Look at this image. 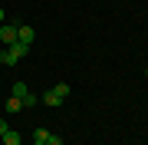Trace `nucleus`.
Returning <instances> with one entry per match:
<instances>
[{"mask_svg": "<svg viewBox=\"0 0 148 145\" xmlns=\"http://www.w3.org/2000/svg\"><path fill=\"white\" fill-rule=\"evenodd\" d=\"M0 43H3V46H13L16 43V27H13V23H3V27H0Z\"/></svg>", "mask_w": 148, "mask_h": 145, "instance_id": "obj_1", "label": "nucleus"}, {"mask_svg": "<svg viewBox=\"0 0 148 145\" xmlns=\"http://www.w3.org/2000/svg\"><path fill=\"white\" fill-rule=\"evenodd\" d=\"M16 40H20V43H33V40H36V33H33V27H16Z\"/></svg>", "mask_w": 148, "mask_h": 145, "instance_id": "obj_2", "label": "nucleus"}, {"mask_svg": "<svg viewBox=\"0 0 148 145\" xmlns=\"http://www.w3.org/2000/svg\"><path fill=\"white\" fill-rule=\"evenodd\" d=\"M0 63H3V66H16L20 59L13 56V49H10V46H3V49H0Z\"/></svg>", "mask_w": 148, "mask_h": 145, "instance_id": "obj_3", "label": "nucleus"}, {"mask_svg": "<svg viewBox=\"0 0 148 145\" xmlns=\"http://www.w3.org/2000/svg\"><path fill=\"white\" fill-rule=\"evenodd\" d=\"M0 139H3V145H20L23 139H20V132H16V129H7L3 135H0Z\"/></svg>", "mask_w": 148, "mask_h": 145, "instance_id": "obj_4", "label": "nucleus"}, {"mask_svg": "<svg viewBox=\"0 0 148 145\" xmlns=\"http://www.w3.org/2000/svg\"><path fill=\"white\" fill-rule=\"evenodd\" d=\"M43 102H46V106H49V109H56V106H63V99H59V96H56V92H53V89H49V92H46V96H43Z\"/></svg>", "mask_w": 148, "mask_h": 145, "instance_id": "obj_5", "label": "nucleus"}, {"mask_svg": "<svg viewBox=\"0 0 148 145\" xmlns=\"http://www.w3.org/2000/svg\"><path fill=\"white\" fill-rule=\"evenodd\" d=\"M20 109H23V102L16 99V96H10V99H7V112H20Z\"/></svg>", "mask_w": 148, "mask_h": 145, "instance_id": "obj_6", "label": "nucleus"}, {"mask_svg": "<svg viewBox=\"0 0 148 145\" xmlns=\"http://www.w3.org/2000/svg\"><path fill=\"white\" fill-rule=\"evenodd\" d=\"M53 92H56V96L66 102V96H69V86H66V82H56V86H53Z\"/></svg>", "mask_w": 148, "mask_h": 145, "instance_id": "obj_7", "label": "nucleus"}, {"mask_svg": "<svg viewBox=\"0 0 148 145\" xmlns=\"http://www.w3.org/2000/svg\"><path fill=\"white\" fill-rule=\"evenodd\" d=\"M27 92H30V89H27V82H13V96H16V99H23Z\"/></svg>", "mask_w": 148, "mask_h": 145, "instance_id": "obj_8", "label": "nucleus"}, {"mask_svg": "<svg viewBox=\"0 0 148 145\" xmlns=\"http://www.w3.org/2000/svg\"><path fill=\"white\" fill-rule=\"evenodd\" d=\"M20 102H23V109H33V106H36V102H40V99H36V96H33V92H27V96H23Z\"/></svg>", "mask_w": 148, "mask_h": 145, "instance_id": "obj_9", "label": "nucleus"}, {"mask_svg": "<svg viewBox=\"0 0 148 145\" xmlns=\"http://www.w3.org/2000/svg\"><path fill=\"white\" fill-rule=\"evenodd\" d=\"M33 139H40V142H46V139H49V132H46V129H36V132H33Z\"/></svg>", "mask_w": 148, "mask_h": 145, "instance_id": "obj_10", "label": "nucleus"}, {"mask_svg": "<svg viewBox=\"0 0 148 145\" xmlns=\"http://www.w3.org/2000/svg\"><path fill=\"white\" fill-rule=\"evenodd\" d=\"M46 145H63V139H59V135H53V132H49V139H46Z\"/></svg>", "mask_w": 148, "mask_h": 145, "instance_id": "obj_11", "label": "nucleus"}, {"mask_svg": "<svg viewBox=\"0 0 148 145\" xmlns=\"http://www.w3.org/2000/svg\"><path fill=\"white\" fill-rule=\"evenodd\" d=\"M7 129H10V125H7V122H3V119H0V135H3Z\"/></svg>", "mask_w": 148, "mask_h": 145, "instance_id": "obj_12", "label": "nucleus"}, {"mask_svg": "<svg viewBox=\"0 0 148 145\" xmlns=\"http://www.w3.org/2000/svg\"><path fill=\"white\" fill-rule=\"evenodd\" d=\"M33 145H46V142H40V139H33Z\"/></svg>", "mask_w": 148, "mask_h": 145, "instance_id": "obj_13", "label": "nucleus"}, {"mask_svg": "<svg viewBox=\"0 0 148 145\" xmlns=\"http://www.w3.org/2000/svg\"><path fill=\"white\" fill-rule=\"evenodd\" d=\"M0 27H3V10H0Z\"/></svg>", "mask_w": 148, "mask_h": 145, "instance_id": "obj_14", "label": "nucleus"}, {"mask_svg": "<svg viewBox=\"0 0 148 145\" xmlns=\"http://www.w3.org/2000/svg\"><path fill=\"white\" fill-rule=\"evenodd\" d=\"M145 76H148V69H145Z\"/></svg>", "mask_w": 148, "mask_h": 145, "instance_id": "obj_15", "label": "nucleus"}]
</instances>
